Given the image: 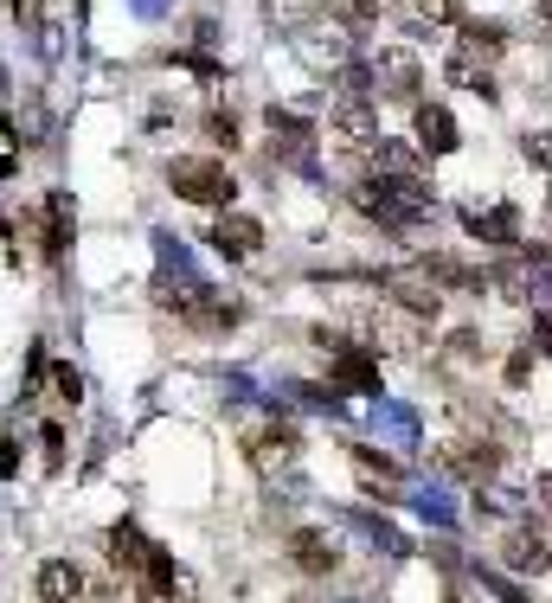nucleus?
<instances>
[{"instance_id":"26","label":"nucleus","mask_w":552,"mask_h":603,"mask_svg":"<svg viewBox=\"0 0 552 603\" xmlns=\"http://www.w3.org/2000/svg\"><path fill=\"white\" fill-rule=\"evenodd\" d=\"M527 161H540V167H552V135H527Z\"/></svg>"},{"instance_id":"28","label":"nucleus","mask_w":552,"mask_h":603,"mask_svg":"<svg viewBox=\"0 0 552 603\" xmlns=\"http://www.w3.org/2000/svg\"><path fill=\"white\" fill-rule=\"evenodd\" d=\"M13 13H20V20L33 26V20H39V0H13Z\"/></svg>"},{"instance_id":"12","label":"nucleus","mask_w":552,"mask_h":603,"mask_svg":"<svg viewBox=\"0 0 552 603\" xmlns=\"http://www.w3.org/2000/svg\"><path fill=\"white\" fill-rule=\"evenodd\" d=\"M372 174L379 180H424V161L411 142H372Z\"/></svg>"},{"instance_id":"24","label":"nucleus","mask_w":552,"mask_h":603,"mask_svg":"<svg viewBox=\"0 0 552 603\" xmlns=\"http://www.w3.org/2000/svg\"><path fill=\"white\" fill-rule=\"evenodd\" d=\"M0 475H20V443H13V430H0Z\"/></svg>"},{"instance_id":"8","label":"nucleus","mask_w":552,"mask_h":603,"mask_svg":"<svg viewBox=\"0 0 552 603\" xmlns=\"http://www.w3.org/2000/svg\"><path fill=\"white\" fill-rule=\"evenodd\" d=\"M290 559H295V571H309V578H328V571L340 566V552H334V539L322 527H295L290 533Z\"/></svg>"},{"instance_id":"9","label":"nucleus","mask_w":552,"mask_h":603,"mask_svg":"<svg viewBox=\"0 0 552 603\" xmlns=\"http://www.w3.org/2000/svg\"><path fill=\"white\" fill-rule=\"evenodd\" d=\"M501 566H508V571H520V578H540V571L552 566V546L540 539V533L515 527L508 539H501Z\"/></svg>"},{"instance_id":"29","label":"nucleus","mask_w":552,"mask_h":603,"mask_svg":"<svg viewBox=\"0 0 552 603\" xmlns=\"http://www.w3.org/2000/svg\"><path fill=\"white\" fill-rule=\"evenodd\" d=\"M533 494H540V501L552 507V475H540V482H533Z\"/></svg>"},{"instance_id":"20","label":"nucleus","mask_w":552,"mask_h":603,"mask_svg":"<svg viewBox=\"0 0 552 603\" xmlns=\"http://www.w3.org/2000/svg\"><path fill=\"white\" fill-rule=\"evenodd\" d=\"M39 456H45V469L65 462V424H45V430H39Z\"/></svg>"},{"instance_id":"19","label":"nucleus","mask_w":552,"mask_h":603,"mask_svg":"<svg viewBox=\"0 0 552 603\" xmlns=\"http://www.w3.org/2000/svg\"><path fill=\"white\" fill-rule=\"evenodd\" d=\"M411 7H418L431 26H463V7H456V0H411Z\"/></svg>"},{"instance_id":"18","label":"nucleus","mask_w":552,"mask_h":603,"mask_svg":"<svg viewBox=\"0 0 552 603\" xmlns=\"http://www.w3.org/2000/svg\"><path fill=\"white\" fill-rule=\"evenodd\" d=\"M501 39L495 20H463V58H501Z\"/></svg>"},{"instance_id":"25","label":"nucleus","mask_w":552,"mask_h":603,"mask_svg":"<svg viewBox=\"0 0 552 603\" xmlns=\"http://www.w3.org/2000/svg\"><path fill=\"white\" fill-rule=\"evenodd\" d=\"M476 328H456V335H450V353H456V360H476Z\"/></svg>"},{"instance_id":"23","label":"nucleus","mask_w":552,"mask_h":603,"mask_svg":"<svg viewBox=\"0 0 552 603\" xmlns=\"http://www.w3.org/2000/svg\"><path fill=\"white\" fill-rule=\"evenodd\" d=\"M501 379H508V385H527V379H533V353H527V347H520V353H508Z\"/></svg>"},{"instance_id":"5","label":"nucleus","mask_w":552,"mask_h":603,"mask_svg":"<svg viewBox=\"0 0 552 603\" xmlns=\"http://www.w3.org/2000/svg\"><path fill=\"white\" fill-rule=\"evenodd\" d=\"M328 385L334 392H379V353H367V347H334Z\"/></svg>"},{"instance_id":"3","label":"nucleus","mask_w":552,"mask_h":603,"mask_svg":"<svg viewBox=\"0 0 552 603\" xmlns=\"http://www.w3.org/2000/svg\"><path fill=\"white\" fill-rule=\"evenodd\" d=\"M379 289H386V302H399L405 315H437V308H443V289L424 276V264L386 270V276H379Z\"/></svg>"},{"instance_id":"27","label":"nucleus","mask_w":552,"mask_h":603,"mask_svg":"<svg viewBox=\"0 0 552 603\" xmlns=\"http://www.w3.org/2000/svg\"><path fill=\"white\" fill-rule=\"evenodd\" d=\"M90 603H122V591H116V584H97V591H90Z\"/></svg>"},{"instance_id":"17","label":"nucleus","mask_w":552,"mask_h":603,"mask_svg":"<svg viewBox=\"0 0 552 603\" xmlns=\"http://www.w3.org/2000/svg\"><path fill=\"white\" fill-rule=\"evenodd\" d=\"M354 469H360V482H372V489H399V482H405V469H399V462H392V456H379V450H367V443H360V450H354Z\"/></svg>"},{"instance_id":"16","label":"nucleus","mask_w":552,"mask_h":603,"mask_svg":"<svg viewBox=\"0 0 552 603\" xmlns=\"http://www.w3.org/2000/svg\"><path fill=\"white\" fill-rule=\"evenodd\" d=\"M186 321H193V328H206V335H225V328H238V321H245V308H238L231 296H213V289H206V302H199Z\"/></svg>"},{"instance_id":"4","label":"nucleus","mask_w":552,"mask_h":603,"mask_svg":"<svg viewBox=\"0 0 552 603\" xmlns=\"http://www.w3.org/2000/svg\"><path fill=\"white\" fill-rule=\"evenodd\" d=\"M213 251H225L231 264H245V257L263 251V226L251 212H219V219H213Z\"/></svg>"},{"instance_id":"30","label":"nucleus","mask_w":552,"mask_h":603,"mask_svg":"<svg viewBox=\"0 0 552 603\" xmlns=\"http://www.w3.org/2000/svg\"><path fill=\"white\" fill-rule=\"evenodd\" d=\"M540 20H546V26H552V0H540Z\"/></svg>"},{"instance_id":"21","label":"nucleus","mask_w":552,"mask_h":603,"mask_svg":"<svg viewBox=\"0 0 552 603\" xmlns=\"http://www.w3.org/2000/svg\"><path fill=\"white\" fill-rule=\"evenodd\" d=\"M206 142H219V149H238V122H231L225 110H213V116H206Z\"/></svg>"},{"instance_id":"14","label":"nucleus","mask_w":552,"mask_h":603,"mask_svg":"<svg viewBox=\"0 0 552 603\" xmlns=\"http://www.w3.org/2000/svg\"><path fill=\"white\" fill-rule=\"evenodd\" d=\"M148 552H154V546H148L129 520H122V527H110V566L116 571H148Z\"/></svg>"},{"instance_id":"10","label":"nucleus","mask_w":552,"mask_h":603,"mask_svg":"<svg viewBox=\"0 0 552 603\" xmlns=\"http://www.w3.org/2000/svg\"><path fill=\"white\" fill-rule=\"evenodd\" d=\"M334 129H340L347 142L372 149V142H379V110H372V97H340V103H334Z\"/></svg>"},{"instance_id":"15","label":"nucleus","mask_w":552,"mask_h":603,"mask_svg":"<svg viewBox=\"0 0 552 603\" xmlns=\"http://www.w3.org/2000/svg\"><path fill=\"white\" fill-rule=\"evenodd\" d=\"M290 456H295V430L290 424H270L263 437H251V462H258V469H283Z\"/></svg>"},{"instance_id":"22","label":"nucleus","mask_w":552,"mask_h":603,"mask_svg":"<svg viewBox=\"0 0 552 603\" xmlns=\"http://www.w3.org/2000/svg\"><path fill=\"white\" fill-rule=\"evenodd\" d=\"M52 385H58V398H65V405H77V398H84V379H77L72 366H52Z\"/></svg>"},{"instance_id":"7","label":"nucleus","mask_w":552,"mask_h":603,"mask_svg":"<svg viewBox=\"0 0 552 603\" xmlns=\"http://www.w3.org/2000/svg\"><path fill=\"white\" fill-rule=\"evenodd\" d=\"M463 226L476 231L481 244H495V251H520V212L515 206H488V212H463Z\"/></svg>"},{"instance_id":"2","label":"nucleus","mask_w":552,"mask_h":603,"mask_svg":"<svg viewBox=\"0 0 552 603\" xmlns=\"http://www.w3.org/2000/svg\"><path fill=\"white\" fill-rule=\"evenodd\" d=\"M418 90H424L418 58H411L405 45H386L379 65H372V97H386V103H418Z\"/></svg>"},{"instance_id":"13","label":"nucleus","mask_w":552,"mask_h":603,"mask_svg":"<svg viewBox=\"0 0 552 603\" xmlns=\"http://www.w3.org/2000/svg\"><path fill=\"white\" fill-rule=\"evenodd\" d=\"M72 199H65V193H52V199H45V257H65V251H72Z\"/></svg>"},{"instance_id":"1","label":"nucleus","mask_w":552,"mask_h":603,"mask_svg":"<svg viewBox=\"0 0 552 603\" xmlns=\"http://www.w3.org/2000/svg\"><path fill=\"white\" fill-rule=\"evenodd\" d=\"M167 187L181 193L186 206H206V212H231V199H238V180L225 174V161L213 154H186L167 167Z\"/></svg>"},{"instance_id":"11","label":"nucleus","mask_w":552,"mask_h":603,"mask_svg":"<svg viewBox=\"0 0 552 603\" xmlns=\"http://www.w3.org/2000/svg\"><path fill=\"white\" fill-rule=\"evenodd\" d=\"M84 597V571L72 559H45L39 566V603H77Z\"/></svg>"},{"instance_id":"6","label":"nucleus","mask_w":552,"mask_h":603,"mask_svg":"<svg viewBox=\"0 0 552 603\" xmlns=\"http://www.w3.org/2000/svg\"><path fill=\"white\" fill-rule=\"evenodd\" d=\"M411 129H418V149L424 154H456L463 149V129H456V116L443 110V103H418V110H411Z\"/></svg>"}]
</instances>
